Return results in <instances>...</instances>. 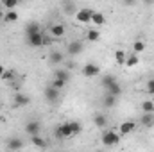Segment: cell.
<instances>
[{"instance_id": "1", "label": "cell", "mask_w": 154, "mask_h": 152, "mask_svg": "<svg viewBox=\"0 0 154 152\" xmlns=\"http://www.w3.org/2000/svg\"><path fill=\"white\" fill-rule=\"evenodd\" d=\"M102 86L106 88V93H111V95H115V97H118V95L122 93V88H120V84L116 82V79L113 75H104L102 77Z\"/></svg>"}, {"instance_id": "2", "label": "cell", "mask_w": 154, "mask_h": 152, "mask_svg": "<svg viewBox=\"0 0 154 152\" xmlns=\"http://www.w3.org/2000/svg\"><path fill=\"white\" fill-rule=\"evenodd\" d=\"M118 141H120V132H116V131H106L102 134V143L106 147H113Z\"/></svg>"}, {"instance_id": "3", "label": "cell", "mask_w": 154, "mask_h": 152, "mask_svg": "<svg viewBox=\"0 0 154 152\" xmlns=\"http://www.w3.org/2000/svg\"><path fill=\"white\" fill-rule=\"evenodd\" d=\"M70 136H74V134H72L70 122H65V123H61V125L56 129V138H57V140H65V138H70Z\"/></svg>"}, {"instance_id": "4", "label": "cell", "mask_w": 154, "mask_h": 152, "mask_svg": "<svg viewBox=\"0 0 154 152\" xmlns=\"http://www.w3.org/2000/svg\"><path fill=\"white\" fill-rule=\"evenodd\" d=\"M27 36V43L31 45V47H41V45H45V36L41 34V32H32V34H25Z\"/></svg>"}, {"instance_id": "5", "label": "cell", "mask_w": 154, "mask_h": 152, "mask_svg": "<svg viewBox=\"0 0 154 152\" xmlns=\"http://www.w3.org/2000/svg\"><path fill=\"white\" fill-rule=\"evenodd\" d=\"M91 14H93V9L84 7V9H79L75 13V18H77V22H81V23H88V22H91Z\"/></svg>"}, {"instance_id": "6", "label": "cell", "mask_w": 154, "mask_h": 152, "mask_svg": "<svg viewBox=\"0 0 154 152\" xmlns=\"http://www.w3.org/2000/svg\"><path fill=\"white\" fill-rule=\"evenodd\" d=\"M100 74V66L95 65V63H88L82 66V75L84 77H95Z\"/></svg>"}, {"instance_id": "7", "label": "cell", "mask_w": 154, "mask_h": 152, "mask_svg": "<svg viewBox=\"0 0 154 152\" xmlns=\"http://www.w3.org/2000/svg\"><path fill=\"white\" fill-rule=\"evenodd\" d=\"M82 48H84V45H82L81 41H72V43H68L66 52H68L70 56H79V54L82 52Z\"/></svg>"}, {"instance_id": "8", "label": "cell", "mask_w": 154, "mask_h": 152, "mask_svg": "<svg viewBox=\"0 0 154 152\" xmlns=\"http://www.w3.org/2000/svg\"><path fill=\"white\" fill-rule=\"evenodd\" d=\"M45 99H47L48 102H56V100L59 99V90H57L56 86H48V88L45 90Z\"/></svg>"}, {"instance_id": "9", "label": "cell", "mask_w": 154, "mask_h": 152, "mask_svg": "<svg viewBox=\"0 0 154 152\" xmlns=\"http://www.w3.org/2000/svg\"><path fill=\"white\" fill-rule=\"evenodd\" d=\"M134 127H136V123H134L133 120H127V122L120 123V136H127V134H131V132L134 131Z\"/></svg>"}, {"instance_id": "10", "label": "cell", "mask_w": 154, "mask_h": 152, "mask_svg": "<svg viewBox=\"0 0 154 152\" xmlns=\"http://www.w3.org/2000/svg\"><path fill=\"white\" fill-rule=\"evenodd\" d=\"M50 34H52V38H63L65 36V25L63 23H54L50 27Z\"/></svg>"}, {"instance_id": "11", "label": "cell", "mask_w": 154, "mask_h": 152, "mask_svg": "<svg viewBox=\"0 0 154 152\" xmlns=\"http://www.w3.org/2000/svg\"><path fill=\"white\" fill-rule=\"evenodd\" d=\"M39 129H41L39 122H29V123L25 125V131H27V134H29V136H34V134H39Z\"/></svg>"}, {"instance_id": "12", "label": "cell", "mask_w": 154, "mask_h": 152, "mask_svg": "<svg viewBox=\"0 0 154 152\" xmlns=\"http://www.w3.org/2000/svg\"><path fill=\"white\" fill-rule=\"evenodd\" d=\"M63 59H65L63 52H50L48 54V63H52V65H61Z\"/></svg>"}, {"instance_id": "13", "label": "cell", "mask_w": 154, "mask_h": 152, "mask_svg": "<svg viewBox=\"0 0 154 152\" xmlns=\"http://www.w3.org/2000/svg\"><path fill=\"white\" fill-rule=\"evenodd\" d=\"M29 102H31V100H29L27 95H23V93H16V95H14V106L23 108V106H27Z\"/></svg>"}, {"instance_id": "14", "label": "cell", "mask_w": 154, "mask_h": 152, "mask_svg": "<svg viewBox=\"0 0 154 152\" xmlns=\"http://www.w3.org/2000/svg\"><path fill=\"white\" fill-rule=\"evenodd\" d=\"M91 23H95V25H104L106 23V16L102 14V13H97V11H93V14H91Z\"/></svg>"}, {"instance_id": "15", "label": "cell", "mask_w": 154, "mask_h": 152, "mask_svg": "<svg viewBox=\"0 0 154 152\" xmlns=\"http://www.w3.org/2000/svg\"><path fill=\"white\" fill-rule=\"evenodd\" d=\"M23 147V141L20 140V138H11L9 141H7V149L9 150H18V149H22Z\"/></svg>"}, {"instance_id": "16", "label": "cell", "mask_w": 154, "mask_h": 152, "mask_svg": "<svg viewBox=\"0 0 154 152\" xmlns=\"http://www.w3.org/2000/svg\"><path fill=\"white\" fill-rule=\"evenodd\" d=\"M102 104H104V108H106V109L113 108V106L116 104V97H115V95H111V93H106V97H104Z\"/></svg>"}, {"instance_id": "17", "label": "cell", "mask_w": 154, "mask_h": 152, "mask_svg": "<svg viewBox=\"0 0 154 152\" xmlns=\"http://www.w3.org/2000/svg\"><path fill=\"white\" fill-rule=\"evenodd\" d=\"M125 59H127V52H125V50H116V52H115V61H116V65L124 66V65H125Z\"/></svg>"}, {"instance_id": "18", "label": "cell", "mask_w": 154, "mask_h": 152, "mask_svg": "<svg viewBox=\"0 0 154 152\" xmlns=\"http://www.w3.org/2000/svg\"><path fill=\"white\" fill-rule=\"evenodd\" d=\"M20 16H18V13L16 11H13V9H7V13H5V16H4V20H5V23H13V22H16Z\"/></svg>"}, {"instance_id": "19", "label": "cell", "mask_w": 154, "mask_h": 152, "mask_svg": "<svg viewBox=\"0 0 154 152\" xmlns=\"http://www.w3.org/2000/svg\"><path fill=\"white\" fill-rule=\"evenodd\" d=\"M31 141H32V145H34V147H38V149H45V147H47V141H45L43 138H39V134L31 136Z\"/></svg>"}, {"instance_id": "20", "label": "cell", "mask_w": 154, "mask_h": 152, "mask_svg": "<svg viewBox=\"0 0 154 152\" xmlns=\"http://www.w3.org/2000/svg\"><path fill=\"white\" fill-rule=\"evenodd\" d=\"M93 123H95L97 127H106V123H108V118H106V114H95V118H93Z\"/></svg>"}, {"instance_id": "21", "label": "cell", "mask_w": 154, "mask_h": 152, "mask_svg": "<svg viewBox=\"0 0 154 152\" xmlns=\"http://www.w3.org/2000/svg\"><path fill=\"white\" fill-rule=\"evenodd\" d=\"M138 65V54H131V56H127V59H125V66H129V68H133V66H136Z\"/></svg>"}, {"instance_id": "22", "label": "cell", "mask_w": 154, "mask_h": 152, "mask_svg": "<svg viewBox=\"0 0 154 152\" xmlns=\"http://www.w3.org/2000/svg\"><path fill=\"white\" fill-rule=\"evenodd\" d=\"M63 9H65L66 14H72V13L75 11V4H74L72 0H65V2H63Z\"/></svg>"}, {"instance_id": "23", "label": "cell", "mask_w": 154, "mask_h": 152, "mask_svg": "<svg viewBox=\"0 0 154 152\" xmlns=\"http://www.w3.org/2000/svg\"><path fill=\"white\" fill-rule=\"evenodd\" d=\"M142 109H143V113H154V100H143Z\"/></svg>"}, {"instance_id": "24", "label": "cell", "mask_w": 154, "mask_h": 152, "mask_svg": "<svg viewBox=\"0 0 154 152\" xmlns=\"http://www.w3.org/2000/svg\"><path fill=\"white\" fill-rule=\"evenodd\" d=\"M56 79H61V81L68 82V81H70V72H68V70H57V72H56Z\"/></svg>"}, {"instance_id": "25", "label": "cell", "mask_w": 154, "mask_h": 152, "mask_svg": "<svg viewBox=\"0 0 154 152\" xmlns=\"http://www.w3.org/2000/svg\"><path fill=\"white\" fill-rule=\"evenodd\" d=\"M142 123L145 125V127H151L154 125V118H152V113H145L142 116Z\"/></svg>"}, {"instance_id": "26", "label": "cell", "mask_w": 154, "mask_h": 152, "mask_svg": "<svg viewBox=\"0 0 154 152\" xmlns=\"http://www.w3.org/2000/svg\"><path fill=\"white\" fill-rule=\"evenodd\" d=\"M39 31V25L36 22H31V23H27V27H25V34H32V32H38Z\"/></svg>"}, {"instance_id": "27", "label": "cell", "mask_w": 154, "mask_h": 152, "mask_svg": "<svg viewBox=\"0 0 154 152\" xmlns=\"http://www.w3.org/2000/svg\"><path fill=\"white\" fill-rule=\"evenodd\" d=\"M86 36H88L90 41H99V39H100V32H99L97 29H91V31H88V34H86Z\"/></svg>"}, {"instance_id": "28", "label": "cell", "mask_w": 154, "mask_h": 152, "mask_svg": "<svg viewBox=\"0 0 154 152\" xmlns=\"http://www.w3.org/2000/svg\"><path fill=\"white\" fill-rule=\"evenodd\" d=\"M143 50H145V43H143V41H134L133 52H134V54H140V52H143Z\"/></svg>"}, {"instance_id": "29", "label": "cell", "mask_w": 154, "mask_h": 152, "mask_svg": "<svg viewBox=\"0 0 154 152\" xmlns=\"http://www.w3.org/2000/svg\"><path fill=\"white\" fill-rule=\"evenodd\" d=\"M2 5L5 9H14L18 5V0H2Z\"/></svg>"}, {"instance_id": "30", "label": "cell", "mask_w": 154, "mask_h": 152, "mask_svg": "<svg viewBox=\"0 0 154 152\" xmlns=\"http://www.w3.org/2000/svg\"><path fill=\"white\" fill-rule=\"evenodd\" d=\"M70 127H72V134L75 136L81 132V129H82V125H81V122H70Z\"/></svg>"}, {"instance_id": "31", "label": "cell", "mask_w": 154, "mask_h": 152, "mask_svg": "<svg viewBox=\"0 0 154 152\" xmlns=\"http://www.w3.org/2000/svg\"><path fill=\"white\" fill-rule=\"evenodd\" d=\"M52 86H56L57 90H63V88L66 86V82H65V81H61V79H54V82H52Z\"/></svg>"}, {"instance_id": "32", "label": "cell", "mask_w": 154, "mask_h": 152, "mask_svg": "<svg viewBox=\"0 0 154 152\" xmlns=\"http://www.w3.org/2000/svg\"><path fill=\"white\" fill-rule=\"evenodd\" d=\"M13 77H14V74H13V72H4L0 79H4V81H13Z\"/></svg>"}, {"instance_id": "33", "label": "cell", "mask_w": 154, "mask_h": 152, "mask_svg": "<svg viewBox=\"0 0 154 152\" xmlns=\"http://www.w3.org/2000/svg\"><path fill=\"white\" fill-rule=\"evenodd\" d=\"M147 93H149V95H154V79L147 82Z\"/></svg>"}, {"instance_id": "34", "label": "cell", "mask_w": 154, "mask_h": 152, "mask_svg": "<svg viewBox=\"0 0 154 152\" xmlns=\"http://www.w3.org/2000/svg\"><path fill=\"white\" fill-rule=\"evenodd\" d=\"M134 2H136V0H124V4H125V5H133Z\"/></svg>"}, {"instance_id": "35", "label": "cell", "mask_w": 154, "mask_h": 152, "mask_svg": "<svg viewBox=\"0 0 154 152\" xmlns=\"http://www.w3.org/2000/svg\"><path fill=\"white\" fill-rule=\"evenodd\" d=\"M4 72H5V66H2V65H0V77H2V74H4Z\"/></svg>"}, {"instance_id": "36", "label": "cell", "mask_w": 154, "mask_h": 152, "mask_svg": "<svg viewBox=\"0 0 154 152\" xmlns=\"http://www.w3.org/2000/svg\"><path fill=\"white\" fill-rule=\"evenodd\" d=\"M143 2H145V4H149V5H151V4H154V0H143Z\"/></svg>"}, {"instance_id": "37", "label": "cell", "mask_w": 154, "mask_h": 152, "mask_svg": "<svg viewBox=\"0 0 154 152\" xmlns=\"http://www.w3.org/2000/svg\"><path fill=\"white\" fill-rule=\"evenodd\" d=\"M152 100H154V95H152Z\"/></svg>"}]
</instances>
